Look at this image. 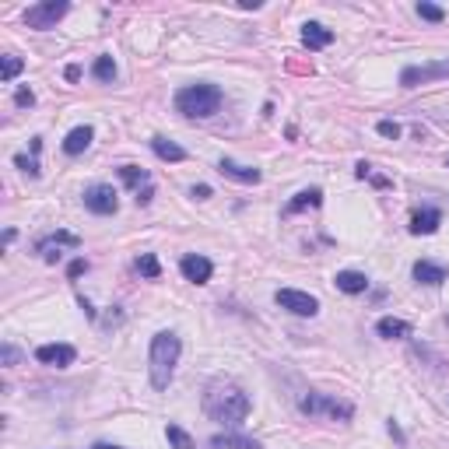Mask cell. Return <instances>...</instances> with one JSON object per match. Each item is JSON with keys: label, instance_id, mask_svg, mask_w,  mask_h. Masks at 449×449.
Returning <instances> with one entry per match:
<instances>
[{"label": "cell", "instance_id": "obj_28", "mask_svg": "<svg viewBox=\"0 0 449 449\" xmlns=\"http://www.w3.org/2000/svg\"><path fill=\"white\" fill-rule=\"evenodd\" d=\"M14 165H18V169H21L28 179H39V162H36V158H25V155H18V158H14Z\"/></svg>", "mask_w": 449, "mask_h": 449}, {"label": "cell", "instance_id": "obj_15", "mask_svg": "<svg viewBox=\"0 0 449 449\" xmlns=\"http://www.w3.org/2000/svg\"><path fill=\"white\" fill-rule=\"evenodd\" d=\"M376 334L386 337V341H397V337H411V323L407 319H397V316H383L376 323Z\"/></svg>", "mask_w": 449, "mask_h": 449}, {"label": "cell", "instance_id": "obj_31", "mask_svg": "<svg viewBox=\"0 0 449 449\" xmlns=\"http://www.w3.org/2000/svg\"><path fill=\"white\" fill-rule=\"evenodd\" d=\"M84 271H88V263H84V260H74V263L67 267V278H81Z\"/></svg>", "mask_w": 449, "mask_h": 449}, {"label": "cell", "instance_id": "obj_24", "mask_svg": "<svg viewBox=\"0 0 449 449\" xmlns=\"http://www.w3.org/2000/svg\"><path fill=\"white\" fill-rule=\"evenodd\" d=\"M165 439L172 442V449H193V439L186 428H179V425H169L165 428Z\"/></svg>", "mask_w": 449, "mask_h": 449}, {"label": "cell", "instance_id": "obj_16", "mask_svg": "<svg viewBox=\"0 0 449 449\" xmlns=\"http://www.w3.org/2000/svg\"><path fill=\"white\" fill-rule=\"evenodd\" d=\"M414 281H422V284H442V281H446V267H442V263H432V260H417V263H414Z\"/></svg>", "mask_w": 449, "mask_h": 449}, {"label": "cell", "instance_id": "obj_2", "mask_svg": "<svg viewBox=\"0 0 449 449\" xmlns=\"http://www.w3.org/2000/svg\"><path fill=\"white\" fill-rule=\"evenodd\" d=\"M179 351H183V341H179L172 330H162L151 337V348H147V369H151V386L155 390H169V383L175 376L179 365Z\"/></svg>", "mask_w": 449, "mask_h": 449}, {"label": "cell", "instance_id": "obj_3", "mask_svg": "<svg viewBox=\"0 0 449 449\" xmlns=\"http://www.w3.org/2000/svg\"><path fill=\"white\" fill-rule=\"evenodd\" d=\"M221 88L218 84H207V81H197V84H186L175 92V109L190 116V119H207L221 109Z\"/></svg>", "mask_w": 449, "mask_h": 449}, {"label": "cell", "instance_id": "obj_1", "mask_svg": "<svg viewBox=\"0 0 449 449\" xmlns=\"http://www.w3.org/2000/svg\"><path fill=\"white\" fill-rule=\"evenodd\" d=\"M204 411L211 422L225 425V428H235L250 417V397L239 390L235 383H211L204 393Z\"/></svg>", "mask_w": 449, "mask_h": 449}, {"label": "cell", "instance_id": "obj_21", "mask_svg": "<svg viewBox=\"0 0 449 449\" xmlns=\"http://www.w3.org/2000/svg\"><path fill=\"white\" fill-rule=\"evenodd\" d=\"M323 204V190H302V193H295V200L284 207V215H298V211H306V207H319Z\"/></svg>", "mask_w": 449, "mask_h": 449}, {"label": "cell", "instance_id": "obj_18", "mask_svg": "<svg viewBox=\"0 0 449 449\" xmlns=\"http://www.w3.org/2000/svg\"><path fill=\"white\" fill-rule=\"evenodd\" d=\"M211 446H215V449H263L256 439H250V435H239V432L215 435V439H211Z\"/></svg>", "mask_w": 449, "mask_h": 449}, {"label": "cell", "instance_id": "obj_29", "mask_svg": "<svg viewBox=\"0 0 449 449\" xmlns=\"http://www.w3.org/2000/svg\"><path fill=\"white\" fill-rule=\"evenodd\" d=\"M376 130H379L386 141H397V137H400V123H393V119H379Z\"/></svg>", "mask_w": 449, "mask_h": 449}, {"label": "cell", "instance_id": "obj_5", "mask_svg": "<svg viewBox=\"0 0 449 449\" xmlns=\"http://www.w3.org/2000/svg\"><path fill=\"white\" fill-rule=\"evenodd\" d=\"M71 11L67 0H43V4L25 11V25L28 28H56V21Z\"/></svg>", "mask_w": 449, "mask_h": 449}, {"label": "cell", "instance_id": "obj_32", "mask_svg": "<svg viewBox=\"0 0 449 449\" xmlns=\"http://www.w3.org/2000/svg\"><path fill=\"white\" fill-rule=\"evenodd\" d=\"M18 348H11V344H4V365H18Z\"/></svg>", "mask_w": 449, "mask_h": 449}, {"label": "cell", "instance_id": "obj_10", "mask_svg": "<svg viewBox=\"0 0 449 449\" xmlns=\"http://www.w3.org/2000/svg\"><path fill=\"white\" fill-rule=\"evenodd\" d=\"M179 271H183V278L193 281V284H207V281H211V274H215V263L207 260V256L190 253V256L179 260Z\"/></svg>", "mask_w": 449, "mask_h": 449}, {"label": "cell", "instance_id": "obj_25", "mask_svg": "<svg viewBox=\"0 0 449 449\" xmlns=\"http://www.w3.org/2000/svg\"><path fill=\"white\" fill-rule=\"evenodd\" d=\"M137 271H141L144 278H158V274H162V267H158L155 253H141V256H137Z\"/></svg>", "mask_w": 449, "mask_h": 449}, {"label": "cell", "instance_id": "obj_22", "mask_svg": "<svg viewBox=\"0 0 449 449\" xmlns=\"http://www.w3.org/2000/svg\"><path fill=\"white\" fill-rule=\"evenodd\" d=\"M92 77L102 81V84H112L116 81V64H112V56H99L95 64H92Z\"/></svg>", "mask_w": 449, "mask_h": 449}, {"label": "cell", "instance_id": "obj_23", "mask_svg": "<svg viewBox=\"0 0 449 449\" xmlns=\"http://www.w3.org/2000/svg\"><path fill=\"white\" fill-rule=\"evenodd\" d=\"M119 179H123L127 186H141V183H147V169H141V165H119Z\"/></svg>", "mask_w": 449, "mask_h": 449}, {"label": "cell", "instance_id": "obj_13", "mask_svg": "<svg viewBox=\"0 0 449 449\" xmlns=\"http://www.w3.org/2000/svg\"><path fill=\"white\" fill-rule=\"evenodd\" d=\"M218 172L228 175V179H235V183H246V186L260 183V169H253V165H239V162H232V158H221V162H218Z\"/></svg>", "mask_w": 449, "mask_h": 449}, {"label": "cell", "instance_id": "obj_37", "mask_svg": "<svg viewBox=\"0 0 449 449\" xmlns=\"http://www.w3.org/2000/svg\"><path fill=\"white\" fill-rule=\"evenodd\" d=\"M77 77H81V67L71 64V67H67V81H77Z\"/></svg>", "mask_w": 449, "mask_h": 449}, {"label": "cell", "instance_id": "obj_26", "mask_svg": "<svg viewBox=\"0 0 449 449\" xmlns=\"http://www.w3.org/2000/svg\"><path fill=\"white\" fill-rule=\"evenodd\" d=\"M21 67H25L21 56H11V53H8V56H4V67H0V77H4V81H14V77L21 74Z\"/></svg>", "mask_w": 449, "mask_h": 449}, {"label": "cell", "instance_id": "obj_20", "mask_svg": "<svg viewBox=\"0 0 449 449\" xmlns=\"http://www.w3.org/2000/svg\"><path fill=\"white\" fill-rule=\"evenodd\" d=\"M92 137H95L92 127H74V130L64 137V151H67V155H81L84 147L92 144Z\"/></svg>", "mask_w": 449, "mask_h": 449}, {"label": "cell", "instance_id": "obj_38", "mask_svg": "<svg viewBox=\"0 0 449 449\" xmlns=\"http://www.w3.org/2000/svg\"><path fill=\"white\" fill-rule=\"evenodd\" d=\"M95 449H123V446H109V442H99Z\"/></svg>", "mask_w": 449, "mask_h": 449}, {"label": "cell", "instance_id": "obj_12", "mask_svg": "<svg viewBox=\"0 0 449 449\" xmlns=\"http://www.w3.org/2000/svg\"><path fill=\"white\" fill-rule=\"evenodd\" d=\"M334 43V32L326 25H319V21H306L302 25V46L306 49H326Z\"/></svg>", "mask_w": 449, "mask_h": 449}, {"label": "cell", "instance_id": "obj_9", "mask_svg": "<svg viewBox=\"0 0 449 449\" xmlns=\"http://www.w3.org/2000/svg\"><path fill=\"white\" fill-rule=\"evenodd\" d=\"M36 358H39L43 365H53V369H67V365H74L77 351H74L71 344H39V348H36Z\"/></svg>", "mask_w": 449, "mask_h": 449}, {"label": "cell", "instance_id": "obj_34", "mask_svg": "<svg viewBox=\"0 0 449 449\" xmlns=\"http://www.w3.org/2000/svg\"><path fill=\"white\" fill-rule=\"evenodd\" d=\"M354 172H358V179H365V175H372V165H369V162H358Z\"/></svg>", "mask_w": 449, "mask_h": 449}, {"label": "cell", "instance_id": "obj_30", "mask_svg": "<svg viewBox=\"0 0 449 449\" xmlns=\"http://www.w3.org/2000/svg\"><path fill=\"white\" fill-rule=\"evenodd\" d=\"M14 106H36V95H32V88H18V92H14Z\"/></svg>", "mask_w": 449, "mask_h": 449}, {"label": "cell", "instance_id": "obj_19", "mask_svg": "<svg viewBox=\"0 0 449 449\" xmlns=\"http://www.w3.org/2000/svg\"><path fill=\"white\" fill-rule=\"evenodd\" d=\"M151 151H155L162 162H183V158H186L183 147H179L175 141H169V137H151Z\"/></svg>", "mask_w": 449, "mask_h": 449}, {"label": "cell", "instance_id": "obj_35", "mask_svg": "<svg viewBox=\"0 0 449 449\" xmlns=\"http://www.w3.org/2000/svg\"><path fill=\"white\" fill-rule=\"evenodd\" d=\"M151 197H155V190H151V186H147L144 193H137V204H141V207H147V204H151Z\"/></svg>", "mask_w": 449, "mask_h": 449}, {"label": "cell", "instance_id": "obj_11", "mask_svg": "<svg viewBox=\"0 0 449 449\" xmlns=\"http://www.w3.org/2000/svg\"><path fill=\"white\" fill-rule=\"evenodd\" d=\"M60 246H71V250H77L81 246V239L74 235V232H53V235H46V239H39V253H43V260H56L60 256Z\"/></svg>", "mask_w": 449, "mask_h": 449}, {"label": "cell", "instance_id": "obj_14", "mask_svg": "<svg viewBox=\"0 0 449 449\" xmlns=\"http://www.w3.org/2000/svg\"><path fill=\"white\" fill-rule=\"evenodd\" d=\"M439 225H442V215L435 211V207H422V211L411 218V232L414 235H432V232H439Z\"/></svg>", "mask_w": 449, "mask_h": 449}, {"label": "cell", "instance_id": "obj_36", "mask_svg": "<svg viewBox=\"0 0 449 449\" xmlns=\"http://www.w3.org/2000/svg\"><path fill=\"white\" fill-rule=\"evenodd\" d=\"M386 428H390V435H393V439H397V442H404V432H400V428H397V422H390V425H386Z\"/></svg>", "mask_w": 449, "mask_h": 449}, {"label": "cell", "instance_id": "obj_4", "mask_svg": "<svg viewBox=\"0 0 449 449\" xmlns=\"http://www.w3.org/2000/svg\"><path fill=\"white\" fill-rule=\"evenodd\" d=\"M298 411L309 414V417H337V422H348V417L354 414V407L348 400H337V397H323V393H306L302 400H298Z\"/></svg>", "mask_w": 449, "mask_h": 449}, {"label": "cell", "instance_id": "obj_17", "mask_svg": "<svg viewBox=\"0 0 449 449\" xmlns=\"http://www.w3.org/2000/svg\"><path fill=\"white\" fill-rule=\"evenodd\" d=\"M334 284H337L344 295H362V291L369 288V278H365L362 271H341V274L334 278Z\"/></svg>", "mask_w": 449, "mask_h": 449}, {"label": "cell", "instance_id": "obj_33", "mask_svg": "<svg viewBox=\"0 0 449 449\" xmlns=\"http://www.w3.org/2000/svg\"><path fill=\"white\" fill-rule=\"evenodd\" d=\"M190 193H193L197 200H207V197H211V186H204V183H200V186H193Z\"/></svg>", "mask_w": 449, "mask_h": 449}, {"label": "cell", "instance_id": "obj_8", "mask_svg": "<svg viewBox=\"0 0 449 449\" xmlns=\"http://www.w3.org/2000/svg\"><path fill=\"white\" fill-rule=\"evenodd\" d=\"M84 207H88L92 215H116V207H119L116 190H112V186H106V183L88 186V190H84Z\"/></svg>", "mask_w": 449, "mask_h": 449}, {"label": "cell", "instance_id": "obj_27", "mask_svg": "<svg viewBox=\"0 0 449 449\" xmlns=\"http://www.w3.org/2000/svg\"><path fill=\"white\" fill-rule=\"evenodd\" d=\"M417 14H422L425 21H432V25H439V21L446 18V11H442V8H435V4H425V0L417 4Z\"/></svg>", "mask_w": 449, "mask_h": 449}, {"label": "cell", "instance_id": "obj_6", "mask_svg": "<svg viewBox=\"0 0 449 449\" xmlns=\"http://www.w3.org/2000/svg\"><path fill=\"white\" fill-rule=\"evenodd\" d=\"M274 302H278L281 309L295 313V316H316V313H319L316 298H313L309 291H298V288H281V291L274 295Z\"/></svg>", "mask_w": 449, "mask_h": 449}, {"label": "cell", "instance_id": "obj_7", "mask_svg": "<svg viewBox=\"0 0 449 449\" xmlns=\"http://www.w3.org/2000/svg\"><path fill=\"white\" fill-rule=\"evenodd\" d=\"M442 77H449V60H435V64L404 67V71H400V84H404V88H417V84L442 81Z\"/></svg>", "mask_w": 449, "mask_h": 449}]
</instances>
